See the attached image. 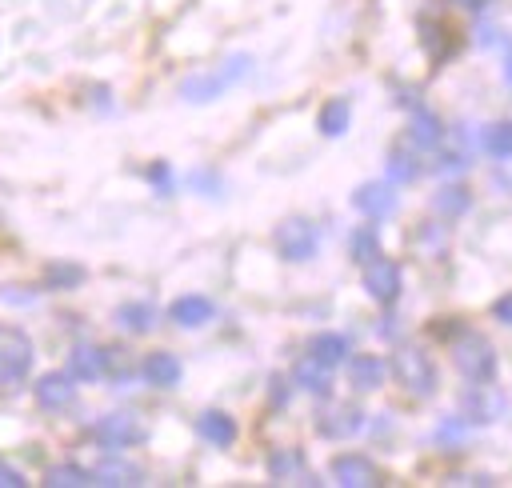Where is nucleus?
<instances>
[{
  "label": "nucleus",
  "mask_w": 512,
  "mask_h": 488,
  "mask_svg": "<svg viewBox=\"0 0 512 488\" xmlns=\"http://www.w3.org/2000/svg\"><path fill=\"white\" fill-rule=\"evenodd\" d=\"M364 288H368V296L372 300H380V304H392L396 296H400V268L388 260V256H372L368 264H364Z\"/></svg>",
  "instance_id": "nucleus-8"
},
{
  "label": "nucleus",
  "mask_w": 512,
  "mask_h": 488,
  "mask_svg": "<svg viewBox=\"0 0 512 488\" xmlns=\"http://www.w3.org/2000/svg\"><path fill=\"white\" fill-rule=\"evenodd\" d=\"M108 348H96V344H76L72 356H68V372L72 380H104L108 376Z\"/></svg>",
  "instance_id": "nucleus-12"
},
{
  "label": "nucleus",
  "mask_w": 512,
  "mask_h": 488,
  "mask_svg": "<svg viewBox=\"0 0 512 488\" xmlns=\"http://www.w3.org/2000/svg\"><path fill=\"white\" fill-rule=\"evenodd\" d=\"M468 204H472V196H468V188H460V184H444V188L432 196L436 216H448V220H456L460 212H468Z\"/></svg>",
  "instance_id": "nucleus-21"
},
{
  "label": "nucleus",
  "mask_w": 512,
  "mask_h": 488,
  "mask_svg": "<svg viewBox=\"0 0 512 488\" xmlns=\"http://www.w3.org/2000/svg\"><path fill=\"white\" fill-rule=\"evenodd\" d=\"M452 360L468 380H492L496 376V352L480 332H464L452 344Z\"/></svg>",
  "instance_id": "nucleus-3"
},
{
  "label": "nucleus",
  "mask_w": 512,
  "mask_h": 488,
  "mask_svg": "<svg viewBox=\"0 0 512 488\" xmlns=\"http://www.w3.org/2000/svg\"><path fill=\"white\" fill-rule=\"evenodd\" d=\"M80 280H84V272L76 264H52L48 268V288H56V284L68 288V284H80Z\"/></svg>",
  "instance_id": "nucleus-30"
},
{
  "label": "nucleus",
  "mask_w": 512,
  "mask_h": 488,
  "mask_svg": "<svg viewBox=\"0 0 512 488\" xmlns=\"http://www.w3.org/2000/svg\"><path fill=\"white\" fill-rule=\"evenodd\" d=\"M36 400H40V408H52V412L72 408V404H76L72 372H44V376L36 380Z\"/></svg>",
  "instance_id": "nucleus-11"
},
{
  "label": "nucleus",
  "mask_w": 512,
  "mask_h": 488,
  "mask_svg": "<svg viewBox=\"0 0 512 488\" xmlns=\"http://www.w3.org/2000/svg\"><path fill=\"white\" fill-rule=\"evenodd\" d=\"M492 316H496L500 324H512V292H504V296L492 304Z\"/></svg>",
  "instance_id": "nucleus-31"
},
{
  "label": "nucleus",
  "mask_w": 512,
  "mask_h": 488,
  "mask_svg": "<svg viewBox=\"0 0 512 488\" xmlns=\"http://www.w3.org/2000/svg\"><path fill=\"white\" fill-rule=\"evenodd\" d=\"M180 376H184V368H180V360L172 352H152L144 360V380L156 384V388H176Z\"/></svg>",
  "instance_id": "nucleus-16"
},
{
  "label": "nucleus",
  "mask_w": 512,
  "mask_h": 488,
  "mask_svg": "<svg viewBox=\"0 0 512 488\" xmlns=\"http://www.w3.org/2000/svg\"><path fill=\"white\" fill-rule=\"evenodd\" d=\"M92 436H96L100 444H108V448H132V444H140V440L148 436V424H144L136 412H112V416L96 420Z\"/></svg>",
  "instance_id": "nucleus-5"
},
{
  "label": "nucleus",
  "mask_w": 512,
  "mask_h": 488,
  "mask_svg": "<svg viewBox=\"0 0 512 488\" xmlns=\"http://www.w3.org/2000/svg\"><path fill=\"white\" fill-rule=\"evenodd\" d=\"M348 120H352V108H348V100H344V96H332V100L320 108V116H316V128H320L324 136H340V132L348 128Z\"/></svg>",
  "instance_id": "nucleus-19"
},
{
  "label": "nucleus",
  "mask_w": 512,
  "mask_h": 488,
  "mask_svg": "<svg viewBox=\"0 0 512 488\" xmlns=\"http://www.w3.org/2000/svg\"><path fill=\"white\" fill-rule=\"evenodd\" d=\"M460 412H464L468 420H500V416H504V396H500L488 380H476V384L464 392Z\"/></svg>",
  "instance_id": "nucleus-9"
},
{
  "label": "nucleus",
  "mask_w": 512,
  "mask_h": 488,
  "mask_svg": "<svg viewBox=\"0 0 512 488\" xmlns=\"http://www.w3.org/2000/svg\"><path fill=\"white\" fill-rule=\"evenodd\" d=\"M348 384L356 388V392H372V388H380L384 384V360L380 356H352L348 360Z\"/></svg>",
  "instance_id": "nucleus-14"
},
{
  "label": "nucleus",
  "mask_w": 512,
  "mask_h": 488,
  "mask_svg": "<svg viewBox=\"0 0 512 488\" xmlns=\"http://www.w3.org/2000/svg\"><path fill=\"white\" fill-rule=\"evenodd\" d=\"M304 468V460H300V452H272V460H268V472H272V480H288L292 472H300Z\"/></svg>",
  "instance_id": "nucleus-28"
},
{
  "label": "nucleus",
  "mask_w": 512,
  "mask_h": 488,
  "mask_svg": "<svg viewBox=\"0 0 512 488\" xmlns=\"http://www.w3.org/2000/svg\"><path fill=\"white\" fill-rule=\"evenodd\" d=\"M316 244H320L316 224H308V220H300V216H292V220H284V224L276 228V248H280V256H288V260H308V256H316Z\"/></svg>",
  "instance_id": "nucleus-6"
},
{
  "label": "nucleus",
  "mask_w": 512,
  "mask_h": 488,
  "mask_svg": "<svg viewBox=\"0 0 512 488\" xmlns=\"http://www.w3.org/2000/svg\"><path fill=\"white\" fill-rule=\"evenodd\" d=\"M296 384L308 388V392H328V368L308 356V360L296 364Z\"/></svg>",
  "instance_id": "nucleus-25"
},
{
  "label": "nucleus",
  "mask_w": 512,
  "mask_h": 488,
  "mask_svg": "<svg viewBox=\"0 0 512 488\" xmlns=\"http://www.w3.org/2000/svg\"><path fill=\"white\" fill-rule=\"evenodd\" d=\"M332 480L344 484V488H380V484H384L380 468H376L368 456H360V452L336 456V460H332Z\"/></svg>",
  "instance_id": "nucleus-7"
},
{
  "label": "nucleus",
  "mask_w": 512,
  "mask_h": 488,
  "mask_svg": "<svg viewBox=\"0 0 512 488\" xmlns=\"http://www.w3.org/2000/svg\"><path fill=\"white\" fill-rule=\"evenodd\" d=\"M372 256H376V232H372V228H360V232H352V260L368 264Z\"/></svg>",
  "instance_id": "nucleus-29"
},
{
  "label": "nucleus",
  "mask_w": 512,
  "mask_h": 488,
  "mask_svg": "<svg viewBox=\"0 0 512 488\" xmlns=\"http://www.w3.org/2000/svg\"><path fill=\"white\" fill-rule=\"evenodd\" d=\"M456 4H464V8H480V4H488V0H456Z\"/></svg>",
  "instance_id": "nucleus-32"
},
{
  "label": "nucleus",
  "mask_w": 512,
  "mask_h": 488,
  "mask_svg": "<svg viewBox=\"0 0 512 488\" xmlns=\"http://www.w3.org/2000/svg\"><path fill=\"white\" fill-rule=\"evenodd\" d=\"M32 336L16 324H0V384H16L32 372Z\"/></svg>",
  "instance_id": "nucleus-2"
},
{
  "label": "nucleus",
  "mask_w": 512,
  "mask_h": 488,
  "mask_svg": "<svg viewBox=\"0 0 512 488\" xmlns=\"http://www.w3.org/2000/svg\"><path fill=\"white\" fill-rule=\"evenodd\" d=\"M360 424H364V412L356 404H328L316 416V432L320 436H332V440H344V436L360 432Z\"/></svg>",
  "instance_id": "nucleus-10"
},
{
  "label": "nucleus",
  "mask_w": 512,
  "mask_h": 488,
  "mask_svg": "<svg viewBox=\"0 0 512 488\" xmlns=\"http://www.w3.org/2000/svg\"><path fill=\"white\" fill-rule=\"evenodd\" d=\"M352 200H356V208H360L364 216H376V220H384V216L396 212V192H392V184H384V180L360 184Z\"/></svg>",
  "instance_id": "nucleus-13"
},
{
  "label": "nucleus",
  "mask_w": 512,
  "mask_h": 488,
  "mask_svg": "<svg viewBox=\"0 0 512 488\" xmlns=\"http://www.w3.org/2000/svg\"><path fill=\"white\" fill-rule=\"evenodd\" d=\"M248 72H252V60H248V56H232L228 64H220V68H212V72H204V76L184 80V88H180V92H184V100L204 104V100H216L224 88L240 84Z\"/></svg>",
  "instance_id": "nucleus-1"
},
{
  "label": "nucleus",
  "mask_w": 512,
  "mask_h": 488,
  "mask_svg": "<svg viewBox=\"0 0 512 488\" xmlns=\"http://www.w3.org/2000/svg\"><path fill=\"white\" fill-rule=\"evenodd\" d=\"M344 356H348V340H344V336H336V332H324V336H316V340H312V360H320L324 368L340 364Z\"/></svg>",
  "instance_id": "nucleus-24"
},
{
  "label": "nucleus",
  "mask_w": 512,
  "mask_h": 488,
  "mask_svg": "<svg viewBox=\"0 0 512 488\" xmlns=\"http://www.w3.org/2000/svg\"><path fill=\"white\" fill-rule=\"evenodd\" d=\"M440 136H444V128H440V120L432 112H416L412 116V124H408V144L412 148H436Z\"/></svg>",
  "instance_id": "nucleus-20"
},
{
  "label": "nucleus",
  "mask_w": 512,
  "mask_h": 488,
  "mask_svg": "<svg viewBox=\"0 0 512 488\" xmlns=\"http://www.w3.org/2000/svg\"><path fill=\"white\" fill-rule=\"evenodd\" d=\"M484 148L492 152V156H512V124L504 120V124H492L488 132H484Z\"/></svg>",
  "instance_id": "nucleus-27"
},
{
  "label": "nucleus",
  "mask_w": 512,
  "mask_h": 488,
  "mask_svg": "<svg viewBox=\"0 0 512 488\" xmlns=\"http://www.w3.org/2000/svg\"><path fill=\"white\" fill-rule=\"evenodd\" d=\"M388 172H392V180L408 184V180H416L420 164H416V156H408L404 148H392V156H388Z\"/></svg>",
  "instance_id": "nucleus-26"
},
{
  "label": "nucleus",
  "mask_w": 512,
  "mask_h": 488,
  "mask_svg": "<svg viewBox=\"0 0 512 488\" xmlns=\"http://www.w3.org/2000/svg\"><path fill=\"white\" fill-rule=\"evenodd\" d=\"M44 484L48 488H84L92 484V468H80V464H56L44 472Z\"/></svg>",
  "instance_id": "nucleus-22"
},
{
  "label": "nucleus",
  "mask_w": 512,
  "mask_h": 488,
  "mask_svg": "<svg viewBox=\"0 0 512 488\" xmlns=\"http://www.w3.org/2000/svg\"><path fill=\"white\" fill-rule=\"evenodd\" d=\"M168 316H172L180 328H200V324L212 320V300H208V296H180V300H172Z\"/></svg>",
  "instance_id": "nucleus-15"
},
{
  "label": "nucleus",
  "mask_w": 512,
  "mask_h": 488,
  "mask_svg": "<svg viewBox=\"0 0 512 488\" xmlns=\"http://www.w3.org/2000/svg\"><path fill=\"white\" fill-rule=\"evenodd\" d=\"M116 320H120V328H128V332H152L156 308H152V304H120V308H116Z\"/></svg>",
  "instance_id": "nucleus-23"
},
{
  "label": "nucleus",
  "mask_w": 512,
  "mask_h": 488,
  "mask_svg": "<svg viewBox=\"0 0 512 488\" xmlns=\"http://www.w3.org/2000/svg\"><path fill=\"white\" fill-rule=\"evenodd\" d=\"M196 432H200L208 444L224 448V444L236 440V420H232L228 412H200V416H196Z\"/></svg>",
  "instance_id": "nucleus-17"
},
{
  "label": "nucleus",
  "mask_w": 512,
  "mask_h": 488,
  "mask_svg": "<svg viewBox=\"0 0 512 488\" xmlns=\"http://www.w3.org/2000/svg\"><path fill=\"white\" fill-rule=\"evenodd\" d=\"M504 76H508V84H512V56H508V64H504Z\"/></svg>",
  "instance_id": "nucleus-33"
},
{
  "label": "nucleus",
  "mask_w": 512,
  "mask_h": 488,
  "mask_svg": "<svg viewBox=\"0 0 512 488\" xmlns=\"http://www.w3.org/2000/svg\"><path fill=\"white\" fill-rule=\"evenodd\" d=\"M392 372H396V380H400L412 396H432V392H436V368H432L428 352H420V348H396Z\"/></svg>",
  "instance_id": "nucleus-4"
},
{
  "label": "nucleus",
  "mask_w": 512,
  "mask_h": 488,
  "mask_svg": "<svg viewBox=\"0 0 512 488\" xmlns=\"http://www.w3.org/2000/svg\"><path fill=\"white\" fill-rule=\"evenodd\" d=\"M144 480V468H136V464H128V460H100L96 468H92V484H112V488H120V484H140Z\"/></svg>",
  "instance_id": "nucleus-18"
}]
</instances>
